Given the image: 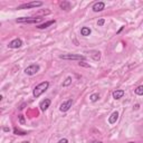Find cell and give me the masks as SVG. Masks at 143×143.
Listing matches in <instances>:
<instances>
[{
    "mask_svg": "<svg viewBox=\"0 0 143 143\" xmlns=\"http://www.w3.org/2000/svg\"><path fill=\"white\" fill-rule=\"evenodd\" d=\"M58 143H68V140L67 139H61L58 141Z\"/></svg>",
    "mask_w": 143,
    "mask_h": 143,
    "instance_id": "cell-23",
    "label": "cell"
},
{
    "mask_svg": "<svg viewBox=\"0 0 143 143\" xmlns=\"http://www.w3.org/2000/svg\"><path fill=\"white\" fill-rule=\"evenodd\" d=\"M129 143H134V142H129Z\"/></svg>",
    "mask_w": 143,
    "mask_h": 143,
    "instance_id": "cell-27",
    "label": "cell"
},
{
    "mask_svg": "<svg viewBox=\"0 0 143 143\" xmlns=\"http://www.w3.org/2000/svg\"><path fill=\"white\" fill-rule=\"evenodd\" d=\"M94 143H103V142H101V141H95Z\"/></svg>",
    "mask_w": 143,
    "mask_h": 143,
    "instance_id": "cell-25",
    "label": "cell"
},
{
    "mask_svg": "<svg viewBox=\"0 0 143 143\" xmlns=\"http://www.w3.org/2000/svg\"><path fill=\"white\" fill-rule=\"evenodd\" d=\"M18 119H19V123H20L21 125H24L25 123H26V121H25V118H24V115H19V116H18Z\"/></svg>",
    "mask_w": 143,
    "mask_h": 143,
    "instance_id": "cell-20",
    "label": "cell"
},
{
    "mask_svg": "<svg viewBox=\"0 0 143 143\" xmlns=\"http://www.w3.org/2000/svg\"><path fill=\"white\" fill-rule=\"evenodd\" d=\"M123 95H124V91L123 90H116L113 92V99H115V100L122 99Z\"/></svg>",
    "mask_w": 143,
    "mask_h": 143,
    "instance_id": "cell-10",
    "label": "cell"
},
{
    "mask_svg": "<svg viewBox=\"0 0 143 143\" xmlns=\"http://www.w3.org/2000/svg\"><path fill=\"white\" fill-rule=\"evenodd\" d=\"M91 57H92L94 60L97 61V60L101 59V53L97 50H93V51H91Z\"/></svg>",
    "mask_w": 143,
    "mask_h": 143,
    "instance_id": "cell-13",
    "label": "cell"
},
{
    "mask_svg": "<svg viewBox=\"0 0 143 143\" xmlns=\"http://www.w3.org/2000/svg\"><path fill=\"white\" fill-rule=\"evenodd\" d=\"M104 22H105V20H104V19L102 18V19H100V20H99V22H97V25H99L100 27H101V26H103V25H104Z\"/></svg>",
    "mask_w": 143,
    "mask_h": 143,
    "instance_id": "cell-22",
    "label": "cell"
},
{
    "mask_svg": "<svg viewBox=\"0 0 143 143\" xmlns=\"http://www.w3.org/2000/svg\"><path fill=\"white\" fill-rule=\"evenodd\" d=\"M118 119H119V113H118V112H113L112 114H111V116L109 118L110 124H114V123H116Z\"/></svg>",
    "mask_w": 143,
    "mask_h": 143,
    "instance_id": "cell-11",
    "label": "cell"
},
{
    "mask_svg": "<svg viewBox=\"0 0 143 143\" xmlns=\"http://www.w3.org/2000/svg\"><path fill=\"white\" fill-rule=\"evenodd\" d=\"M48 86H49V82H43V83L38 84V85L34 88V92H32L34 96H35V97H39L41 94L45 93V92L47 91Z\"/></svg>",
    "mask_w": 143,
    "mask_h": 143,
    "instance_id": "cell-1",
    "label": "cell"
},
{
    "mask_svg": "<svg viewBox=\"0 0 143 143\" xmlns=\"http://www.w3.org/2000/svg\"><path fill=\"white\" fill-rule=\"evenodd\" d=\"M43 20V18L41 17H24V18H18L17 22L19 24H38V22H40Z\"/></svg>",
    "mask_w": 143,
    "mask_h": 143,
    "instance_id": "cell-2",
    "label": "cell"
},
{
    "mask_svg": "<svg viewBox=\"0 0 143 143\" xmlns=\"http://www.w3.org/2000/svg\"><path fill=\"white\" fill-rule=\"evenodd\" d=\"M72 105H73V100H72V99L65 101V102H63L60 104V107H59L60 112H67L68 110L72 107Z\"/></svg>",
    "mask_w": 143,
    "mask_h": 143,
    "instance_id": "cell-6",
    "label": "cell"
},
{
    "mask_svg": "<svg viewBox=\"0 0 143 143\" xmlns=\"http://www.w3.org/2000/svg\"><path fill=\"white\" fill-rule=\"evenodd\" d=\"M135 94H136V95H143V85L136 87V88H135Z\"/></svg>",
    "mask_w": 143,
    "mask_h": 143,
    "instance_id": "cell-18",
    "label": "cell"
},
{
    "mask_svg": "<svg viewBox=\"0 0 143 143\" xmlns=\"http://www.w3.org/2000/svg\"><path fill=\"white\" fill-rule=\"evenodd\" d=\"M59 6H60V8L63 9V10H65V11H67V10H69V9H70V2H68V1L60 2Z\"/></svg>",
    "mask_w": 143,
    "mask_h": 143,
    "instance_id": "cell-14",
    "label": "cell"
},
{
    "mask_svg": "<svg viewBox=\"0 0 143 143\" xmlns=\"http://www.w3.org/2000/svg\"><path fill=\"white\" fill-rule=\"evenodd\" d=\"M38 72H39V65L34 64V65H30V66H28L26 68L25 74L26 75H29V76H32V75H36Z\"/></svg>",
    "mask_w": 143,
    "mask_h": 143,
    "instance_id": "cell-4",
    "label": "cell"
},
{
    "mask_svg": "<svg viewBox=\"0 0 143 143\" xmlns=\"http://www.w3.org/2000/svg\"><path fill=\"white\" fill-rule=\"evenodd\" d=\"M22 46V40L21 39H19V38H16V39H14V40H11L10 43H9V45H8V47L9 48H20Z\"/></svg>",
    "mask_w": 143,
    "mask_h": 143,
    "instance_id": "cell-7",
    "label": "cell"
},
{
    "mask_svg": "<svg viewBox=\"0 0 143 143\" xmlns=\"http://www.w3.org/2000/svg\"><path fill=\"white\" fill-rule=\"evenodd\" d=\"M60 59H68V60H85L86 57L83 55H74V54H65V55H60L59 56Z\"/></svg>",
    "mask_w": 143,
    "mask_h": 143,
    "instance_id": "cell-3",
    "label": "cell"
},
{
    "mask_svg": "<svg viewBox=\"0 0 143 143\" xmlns=\"http://www.w3.org/2000/svg\"><path fill=\"white\" fill-rule=\"evenodd\" d=\"M100 99V94H97V93H95V94H92V95L90 96V100H91V102H96L97 100Z\"/></svg>",
    "mask_w": 143,
    "mask_h": 143,
    "instance_id": "cell-17",
    "label": "cell"
},
{
    "mask_svg": "<svg viewBox=\"0 0 143 143\" xmlns=\"http://www.w3.org/2000/svg\"><path fill=\"white\" fill-rule=\"evenodd\" d=\"M50 100L49 99H45L43 102L40 103V105H39V107H40V111H43V112H45L46 110L49 107V105H50Z\"/></svg>",
    "mask_w": 143,
    "mask_h": 143,
    "instance_id": "cell-8",
    "label": "cell"
},
{
    "mask_svg": "<svg viewBox=\"0 0 143 143\" xmlns=\"http://www.w3.org/2000/svg\"><path fill=\"white\" fill-rule=\"evenodd\" d=\"M2 130H4L5 132H9V128H4V129H2Z\"/></svg>",
    "mask_w": 143,
    "mask_h": 143,
    "instance_id": "cell-24",
    "label": "cell"
},
{
    "mask_svg": "<svg viewBox=\"0 0 143 143\" xmlns=\"http://www.w3.org/2000/svg\"><path fill=\"white\" fill-rule=\"evenodd\" d=\"M43 6V2L41 1H32V2H29V4H24V5H20L18 6L17 9H29V8H37V7H40Z\"/></svg>",
    "mask_w": 143,
    "mask_h": 143,
    "instance_id": "cell-5",
    "label": "cell"
},
{
    "mask_svg": "<svg viewBox=\"0 0 143 143\" xmlns=\"http://www.w3.org/2000/svg\"><path fill=\"white\" fill-rule=\"evenodd\" d=\"M104 8H105V4H104V2H96V4H94V6H93V11L99 12V11L104 10Z\"/></svg>",
    "mask_w": 143,
    "mask_h": 143,
    "instance_id": "cell-9",
    "label": "cell"
},
{
    "mask_svg": "<svg viewBox=\"0 0 143 143\" xmlns=\"http://www.w3.org/2000/svg\"><path fill=\"white\" fill-rule=\"evenodd\" d=\"M21 143H29L28 141H24V142H21Z\"/></svg>",
    "mask_w": 143,
    "mask_h": 143,
    "instance_id": "cell-26",
    "label": "cell"
},
{
    "mask_svg": "<svg viewBox=\"0 0 143 143\" xmlns=\"http://www.w3.org/2000/svg\"><path fill=\"white\" fill-rule=\"evenodd\" d=\"M55 22H56V20H49V21H47V22H44V24H41V25H39V26H37V28H38V29H45V28H48L49 26L54 25Z\"/></svg>",
    "mask_w": 143,
    "mask_h": 143,
    "instance_id": "cell-12",
    "label": "cell"
},
{
    "mask_svg": "<svg viewBox=\"0 0 143 143\" xmlns=\"http://www.w3.org/2000/svg\"><path fill=\"white\" fill-rule=\"evenodd\" d=\"M14 133H15L16 135H26V134H27V132L21 131V130L18 129V128H15V129H14Z\"/></svg>",
    "mask_w": 143,
    "mask_h": 143,
    "instance_id": "cell-16",
    "label": "cell"
},
{
    "mask_svg": "<svg viewBox=\"0 0 143 143\" xmlns=\"http://www.w3.org/2000/svg\"><path fill=\"white\" fill-rule=\"evenodd\" d=\"M79 66H82V67H86V68H90V64H86V63H84V61H79L78 63Z\"/></svg>",
    "mask_w": 143,
    "mask_h": 143,
    "instance_id": "cell-21",
    "label": "cell"
},
{
    "mask_svg": "<svg viewBox=\"0 0 143 143\" xmlns=\"http://www.w3.org/2000/svg\"><path fill=\"white\" fill-rule=\"evenodd\" d=\"M91 29L88 27H83L82 29H81V34H82V36H90L91 35Z\"/></svg>",
    "mask_w": 143,
    "mask_h": 143,
    "instance_id": "cell-15",
    "label": "cell"
},
{
    "mask_svg": "<svg viewBox=\"0 0 143 143\" xmlns=\"http://www.w3.org/2000/svg\"><path fill=\"white\" fill-rule=\"evenodd\" d=\"M72 81H73V79H72V77H70V76H68L67 78L65 79V82L63 83V86H65V87H66V86H68V85H70Z\"/></svg>",
    "mask_w": 143,
    "mask_h": 143,
    "instance_id": "cell-19",
    "label": "cell"
}]
</instances>
